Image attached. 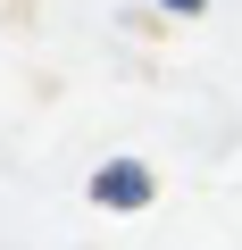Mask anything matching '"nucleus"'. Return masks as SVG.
I'll use <instances>...</instances> for the list:
<instances>
[{
  "mask_svg": "<svg viewBox=\"0 0 242 250\" xmlns=\"http://www.w3.org/2000/svg\"><path fill=\"white\" fill-rule=\"evenodd\" d=\"M159 9H184V17H192V9H209V0H159Z\"/></svg>",
  "mask_w": 242,
  "mask_h": 250,
  "instance_id": "2",
  "label": "nucleus"
},
{
  "mask_svg": "<svg viewBox=\"0 0 242 250\" xmlns=\"http://www.w3.org/2000/svg\"><path fill=\"white\" fill-rule=\"evenodd\" d=\"M92 200H100V208H151V167L109 159V167L92 175Z\"/></svg>",
  "mask_w": 242,
  "mask_h": 250,
  "instance_id": "1",
  "label": "nucleus"
}]
</instances>
